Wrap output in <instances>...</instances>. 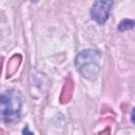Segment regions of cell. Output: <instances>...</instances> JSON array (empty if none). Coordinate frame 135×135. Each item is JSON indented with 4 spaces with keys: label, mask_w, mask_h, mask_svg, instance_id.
<instances>
[{
    "label": "cell",
    "mask_w": 135,
    "mask_h": 135,
    "mask_svg": "<svg viewBox=\"0 0 135 135\" xmlns=\"http://www.w3.org/2000/svg\"><path fill=\"white\" fill-rule=\"evenodd\" d=\"M112 4H113L112 1H104V0L95 1L93 6H92V9H91L92 18L97 23L103 24L109 18Z\"/></svg>",
    "instance_id": "obj_3"
},
{
    "label": "cell",
    "mask_w": 135,
    "mask_h": 135,
    "mask_svg": "<svg viewBox=\"0 0 135 135\" xmlns=\"http://www.w3.org/2000/svg\"><path fill=\"white\" fill-rule=\"evenodd\" d=\"M110 134H111V130H110V128H105L102 132H100L99 135H110Z\"/></svg>",
    "instance_id": "obj_8"
},
{
    "label": "cell",
    "mask_w": 135,
    "mask_h": 135,
    "mask_svg": "<svg viewBox=\"0 0 135 135\" xmlns=\"http://www.w3.org/2000/svg\"><path fill=\"white\" fill-rule=\"evenodd\" d=\"M101 54L97 50H83L75 58V65L82 77L88 80L97 78L100 72Z\"/></svg>",
    "instance_id": "obj_1"
},
{
    "label": "cell",
    "mask_w": 135,
    "mask_h": 135,
    "mask_svg": "<svg viewBox=\"0 0 135 135\" xmlns=\"http://www.w3.org/2000/svg\"><path fill=\"white\" fill-rule=\"evenodd\" d=\"M1 135H3V132H1Z\"/></svg>",
    "instance_id": "obj_11"
},
{
    "label": "cell",
    "mask_w": 135,
    "mask_h": 135,
    "mask_svg": "<svg viewBox=\"0 0 135 135\" xmlns=\"http://www.w3.org/2000/svg\"><path fill=\"white\" fill-rule=\"evenodd\" d=\"M21 59H22L21 55H15L11 58V60L8 61V64H7V71H6L7 77L13 76L17 72V70L21 63Z\"/></svg>",
    "instance_id": "obj_5"
},
{
    "label": "cell",
    "mask_w": 135,
    "mask_h": 135,
    "mask_svg": "<svg viewBox=\"0 0 135 135\" xmlns=\"http://www.w3.org/2000/svg\"><path fill=\"white\" fill-rule=\"evenodd\" d=\"M73 92H74V82H73L72 78L69 77L63 84V88H62V91H61V94L59 97V101L61 103L69 102L73 96Z\"/></svg>",
    "instance_id": "obj_4"
},
{
    "label": "cell",
    "mask_w": 135,
    "mask_h": 135,
    "mask_svg": "<svg viewBox=\"0 0 135 135\" xmlns=\"http://www.w3.org/2000/svg\"><path fill=\"white\" fill-rule=\"evenodd\" d=\"M131 119H132V122L135 124V108L133 109L132 111V114H131Z\"/></svg>",
    "instance_id": "obj_10"
},
{
    "label": "cell",
    "mask_w": 135,
    "mask_h": 135,
    "mask_svg": "<svg viewBox=\"0 0 135 135\" xmlns=\"http://www.w3.org/2000/svg\"><path fill=\"white\" fill-rule=\"evenodd\" d=\"M32 78H34V83H31V85L35 86V89L38 91V93L41 96L42 93L45 92V90H43V81H42V79L45 78L44 75L39 74V77H36V75H32Z\"/></svg>",
    "instance_id": "obj_6"
},
{
    "label": "cell",
    "mask_w": 135,
    "mask_h": 135,
    "mask_svg": "<svg viewBox=\"0 0 135 135\" xmlns=\"http://www.w3.org/2000/svg\"><path fill=\"white\" fill-rule=\"evenodd\" d=\"M23 135H34L32 132H30V130H28V128L26 127V128H24L23 129Z\"/></svg>",
    "instance_id": "obj_9"
},
{
    "label": "cell",
    "mask_w": 135,
    "mask_h": 135,
    "mask_svg": "<svg viewBox=\"0 0 135 135\" xmlns=\"http://www.w3.org/2000/svg\"><path fill=\"white\" fill-rule=\"evenodd\" d=\"M135 26V22L131 19H123L119 24H118V31L119 32H126Z\"/></svg>",
    "instance_id": "obj_7"
},
{
    "label": "cell",
    "mask_w": 135,
    "mask_h": 135,
    "mask_svg": "<svg viewBox=\"0 0 135 135\" xmlns=\"http://www.w3.org/2000/svg\"><path fill=\"white\" fill-rule=\"evenodd\" d=\"M22 99L19 91L14 89L5 90L1 94L0 112L1 118L5 123H14L20 119Z\"/></svg>",
    "instance_id": "obj_2"
}]
</instances>
